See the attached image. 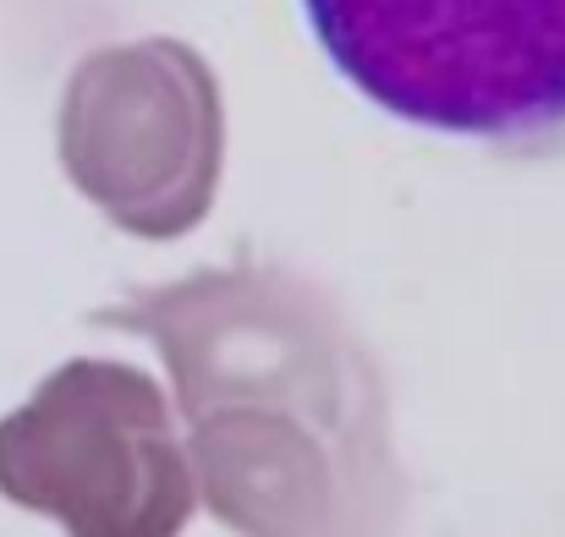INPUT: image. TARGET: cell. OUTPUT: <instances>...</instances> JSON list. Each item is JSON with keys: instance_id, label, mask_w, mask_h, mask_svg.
Segmentation results:
<instances>
[{"instance_id": "obj_1", "label": "cell", "mask_w": 565, "mask_h": 537, "mask_svg": "<svg viewBox=\"0 0 565 537\" xmlns=\"http://www.w3.org/2000/svg\"><path fill=\"white\" fill-rule=\"evenodd\" d=\"M335 72L445 138L565 127V0H302Z\"/></svg>"}]
</instances>
